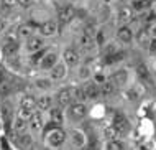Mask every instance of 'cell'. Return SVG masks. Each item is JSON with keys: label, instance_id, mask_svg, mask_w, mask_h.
Listing matches in <instances>:
<instances>
[{"label": "cell", "instance_id": "obj_35", "mask_svg": "<svg viewBox=\"0 0 156 150\" xmlns=\"http://www.w3.org/2000/svg\"><path fill=\"white\" fill-rule=\"evenodd\" d=\"M8 64H10L12 68H15V69H20V61H18V56L13 54V56H8Z\"/></svg>", "mask_w": 156, "mask_h": 150}, {"label": "cell", "instance_id": "obj_42", "mask_svg": "<svg viewBox=\"0 0 156 150\" xmlns=\"http://www.w3.org/2000/svg\"><path fill=\"white\" fill-rule=\"evenodd\" d=\"M148 46H150V51H156V38H151Z\"/></svg>", "mask_w": 156, "mask_h": 150}, {"label": "cell", "instance_id": "obj_12", "mask_svg": "<svg viewBox=\"0 0 156 150\" xmlns=\"http://www.w3.org/2000/svg\"><path fill=\"white\" fill-rule=\"evenodd\" d=\"M44 48V40L41 36H30L27 41V50L30 51V53H33V51H38Z\"/></svg>", "mask_w": 156, "mask_h": 150}, {"label": "cell", "instance_id": "obj_36", "mask_svg": "<svg viewBox=\"0 0 156 150\" xmlns=\"http://www.w3.org/2000/svg\"><path fill=\"white\" fill-rule=\"evenodd\" d=\"M82 33H86V35H89V36H92V38H95V27L92 23H89V25H86V28H84V32Z\"/></svg>", "mask_w": 156, "mask_h": 150}, {"label": "cell", "instance_id": "obj_33", "mask_svg": "<svg viewBox=\"0 0 156 150\" xmlns=\"http://www.w3.org/2000/svg\"><path fill=\"white\" fill-rule=\"evenodd\" d=\"M16 115L25 119V121H30V117L33 115V111L31 109H25V107H20V109L16 111Z\"/></svg>", "mask_w": 156, "mask_h": 150}, {"label": "cell", "instance_id": "obj_4", "mask_svg": "<svg viewBox=\"0 0 156 150\" xmlns=\"http://www.w3.org/2000/svg\"><path fill=\"white\" fill-rule=\"evenodd\" d=\"M112 126L117 129V132H119L120 135L122 134H126V132L130 130V122H128V119H126L123 114H115Z\"/></svg>", "mask_w": 156, "mask_h": 150}, {"label": "cell", "instance_id": "obj_19", "mask_svg": "<svg viewBox=\"0 0 156 150\" xmlns=\"http://www.w3.org/2000/svg\"><path fill=\"white\" fill-rule=\"evenodd\" d=\"M71 140H73V145L76 148H82L84 144H86V137L81 130H73L71 132Z\"/></svg>", "mask_w": 156, "mask_h": 150}, {"label": "cell", "instance_id": "obj_11", "mask_svg": "<svg viewBox=\"0 0 156 150\" xmlns=\"http://www.w3.org/2000/svg\"><path fill=\"white\" fill-rule=\"evenodd\" d=\"M35 28H36V25H33V23H23V25H20L18 28H16V33H18V38H30L33 36V33H35Z\"/></svg>", "mask_w": 156, "mask_h": 150}, {"label": "cell", "instance_id": "obj_21", "mask_svg": "<svg viewBox=\"0 0 156 150\" xmlns=\"http://www.w3.org/2000/svg\"><path fill=\"white\" fill-rule=\"evenodd\" d=\"M36 107L40 111H49L53 107V97L51 96H41L36 101Z\"/></svg>", "mask_w": 156, "mask_h": 150}, {"label": "cell", "instance_id": "obj_37", "mask_svg": "<svg viewBox=\"0 0 156 150\" xmlns=\"http://www.w3.org/2000/svg\"><path fill=\"white\" fill-rule=\"evenodd\" d=\"M33 0H16V7H22V8H31L33 7Z\"/></svg>", "mask_w": 156, "mask_h": 150}, {"label": "cell", "instance_id": "obj_27", "mask_svg": "<svg viewBox=\"0 0 156 150\" xmlns=\"http://www.w3.org/2000/svg\"><path fill=\"white\" fill-rule=\"evenodd\" d=\"M48 53V50L46 48H41V50H38V51H33L31 53V56H30V61L33 64H40L41 63V59H43V56Z\"/></svg>", "mask_w": 156, "mask_h": 150}, {"label": "cell", "instance_id": "obj_32", "mask_svg": "<svg viewBox=\"0 0 156 150\" xmlns=\"http://www.w3.org/2000/svg\"><path fill=\"white\" fill-rule=\"evenodd\" d=\"M150 40H151V36H150L148 30H140V33H138V43L140 45H148Z\"/></svg>", "mask_w": 156, "mask_h": 150}, {"label": "cell", "instance_id": "obj_26", "mask_svg": "<svg viewBox=\"0 0 156 150\" xmlns=\"http://www.w3.org/2000/svg\"><path fill=\"white\" fill-rule=\"evenodd\" d=\"M20 107H25V109L35 111V107H36V99H35L33 96H23L22 99H20Z\"/></svg>", "mask_w": 156, "mask_h": 150}, {"label": "cell", "instance_id": "obj_28", "mask_svg": "<svg viewBox=\"0 0 156 150\" xmlns=\"http://www.w3.org/2000/svg\"><path fill=\"white\" fill-rule=\"evenodd\" d=\"M12 83L10 81H7V79H0V96H10V92H12Z\"/></svg>", "mask_w": 156, "mask_h": 150}, {"label": "cell", "instance_id": "obj_23", "mask_svg": "<svg viewBox=\"0 0 156 150\" xmlns=\"http://www.w3.org/2000/svg\"><path fill=\"white\" fill-rule=\"evenodd\" d=\"M27 127H28V121H25V119L16 115L15 121H13V130L20 135V134H23V132H27Z\"/></svg>", "mask_w": 156, "mask_h": 150}, {"label": "cell", "instance_id": "obj_5", "mask_svg": "<svg viewBox=\"0 0 156 150\" xmlns=\"http://www.w3.org/2000/svg\"><path fill=\"white\" fill-rule=\"evenodd\" d=\"M76 17V8L73 5H64L59 8V12H58V20L61 21V23H69L71 20H74Z\"/></svg>", "mask_w": 156, "mask_h": 150}, {"label": "cell", "instance_id": "obj_44", "mask_svg": "<svg viewBox=\"0 0 156 150\" xmlns=\"http://www.w3.org/2000/svg\"><path fill=\"white\" fill-rule=\"evenodd\" d=\"M7 28V20L5 18H0V33H3Z\"/></svg>", "mask_w": 156, "mask_h": 150}, {"label": "cell", "instance_id": "obj_7", "mask_svg": "<svg viewBox=\"0 0 156 150\" xmlns=\"http://www.w3.org/2000/svg\"><path fill=\"white\" fill-rule=\"evenodd\" d=\"M28 127H30L31 132H35V134L41 132V130H43V127H44L43 115H41L40 112H33V115L30 117V121H28Z\"/></svg>", "mask_w": 156, "mask_h": 150}, {"label": "cell", "instance_id": "obj_31", "mask_svg": "<svg viewBox=\"0 0 156 150\" xmlns=\"http://www.w3.org/2000/svg\"><path fill=\"white\" fill-rule=\"evenodd\" d=\"M107 150H125V145L119 139H113V140H108Z\"/></svg>", "mask_w": 156, "mask_h": 150}, {"label": "cell", "instance_id": "obj_10", "mask_svg": "<svg viewBox=\"0 0 156 150\" xmlns=\"http://www.w3.org/2000/svg\"><path fill=\"white\" fill-rule=\"evenodd\" d=\"M84 92H86L87 99H97V97L100 96V86L95 83V81H92V83H87L84 86Z\"/></svg>", "mask_w": 156, "mask_h": 150}, {"label": "cell", "instance_id": "obj_25", "mask_svg": "<svg viewBox=\"0 0 156 150\" xmlns=\"http://www.w3.org/2000/svg\"><path fill=\"white\" fill-rule=\"evenodd\" d=\"M136 73H138V76H140L141 81H145V83H151L150 69L145 66V64H138V66H136Z\"/></svg>", "mask_w": 156, "mask_h": 150}, {"label": "cell", "instance_id": "obj_3", "mask_svg": "<svg viewBox=\"0 0 156 150\" xmlns=\"http://www.w3.org/2000/svg\"><path fill=\"white\" fill-rule=\"evenodd\" d=\"M56 101L61 107H67L71 102L74 101V94H73V88H64L56 94Z\"/></svg>", "mask_w": 156, "mask_h": 150}, {"label": "cell", "instance_id": "obj_15", "mask_svg": "<svg viewBox=\"0 0 156 150\" xmlns=\"http://www.w3.org/2000/svg\"><path fill=\"white\" fill-rule=\"evenodd\" d=\"M117 38L122 41V43H130L133 40V32L132 28H128L126 25H122V27L117 30Z\"/></svg>", "mask_w": 156, "mask_h": 150}, {"label": "cell", "instance_id": "obj_38", "mask_svg": "<svg viewBox=\"0 0 156 150\" xmlns=\"http://www.w3.org/2000/svg\"><path fill=\"white\" fill-rule=\"evenodd\" d=\"M117 51H119V48H117V45H113V43H108V45L104 48L105 54H113V53H117Z\"/></svg>", "mask_w": 156, "mask_h": 150}, {"label": "cell", "instance_id": "obj_2", "mask_svg": "<svg viewBox=\"0 0 156 150\" xmlns=\"http://www.w3.org/2000/svg\"><path fill=\"white\" fill-rule=\"evenodd\" d=\"M87 114V109H86V104L81 101H76V102H71L67 106V115H69L73 121H81V119L86 117Z\"/></svg>", "mask_w": 156, "mask_h": 150}, {"label": "cell", "instance_id": "obj_1", "mask_svg": "<svg viewBox=\"0 0 156 150\" xmlns=\"http://www.w3.org/2000/svg\"><path fill=\"white\" fill-rule=\"evenodd\" d=\"M64 140H66V132L61 130V129H58V127H53L51 130L44 135V142H46V145H48L49 148L62 147Z\"/></svg>", "mask_w": 156, "mask_h": 150}, {"label": "cell", "instance_id": "obj_40", "mask_svg": "<svg viewBox=\"0 0 156 150\" xmlns=\"http://www.w3.org/2000/svg\"><path fill=\"white\" fill-rule=\"evenodd\" d=\"M94 40L97 41V45H104V41H105L104 32H97V33H95V38H94Z\"/></svg>", "mask_w": 156, "mask_h": 150}, {"label": "cell", "instance_id": "obj_34", "mask_svg": "<svg viewBox=\"0 0 156 150\" xmlns=\"http://www.w3.org/2000/svg\"><path fill=\"white\" fill-rule=\"evenodd\" d=\"M36 88L38 89H49L51 88V83H49V79H38L36 81Z\"/></svg>", "mask_w": 156, "mask_h": 150}, {"label": "cell", "instance_id": "obj_13", "mask_svg": "<svg viewBox=\"0 0 156 150\" xmlns=\"http://www.w3.org/2000/svg\"><path fill=\"white\" fill-rule=\"evenodd\" d=\"M20 50V43L18 41H12V40H5L2 45V51L7 54V56H13V54L18 53Z\"/></svg>", "mask_w": 156, "mask_h": 150}, {"label": "cell", "instance_id": "obj_9", "mask_svg": "<svg viewBox=\"0 0 156 150\" xmlns=\"http://www.w3.org/2000/svg\"><path fill=\"white\" fill-rule=\"evenodd\" d=\"M62 58H64V63L67 66H76L79 61V53L74 48H66L62 51Z\"/></svg>", "mask_w": 156, "mask_h": 150}, {"label": "cell", "instance_id": "obj_6", "mask_svg": "<svg viewBox=\"0 0 156 150\" xmlns=\"http://www.w3.org/2000/svg\"><path fill=\"white\" fill-rule=\"evenodd\" d=\"M38 30H40V33L43 36H54V35H58V21L46 20L44 23H41L38 27Z\"/></svg>", "mask_w": 156, "mask_h": 150}, {"label": "cell", "instance_id": "obj_18", "mask_svg": "<svg viewBox=\"0 0 156 150\" xmlns=\"http://www.w3.org/2000/svg\"><path fill=\"white\" fill-rule=\"evenodd\" d=\"M49 117H51V121L54 122V124H62L64 122V112H62V107L59 106V107H51L49 109Z\"/></svg>", "mask_w": 156, "mask_h": 150}, {"label": "cell", "instance_id": "obj_41", "mask_svg": "<svg viewBox=\"0 0 156 150\" xmlns=\"http://www.w3.org/2000/svg\"><path fill=\"white\" fill-rule=\"evenodd\" d=\"M2 3H3V7H5V8L16 7V0H2Z\"/></svg>", "mask_w": 156, "mask_h": 150}, {"label": "cell", "instance_id": "obj_39", "mask_svg": "<svg viewBox=\"0 0 156 150\" xmlns=\"http://www.w3.org/2000/svg\"><path fill=\"white\" fill-rule=\"evenodd\" d=\"M90 76V69L87 66H84V68H81V71H79V78H82V79H87Z\"/></svg>", "mask_w": 156, "mask_h": 150}, {"label": "cell", "instance_id": "obj_20", "mask_svg": "<svg viewBox=\"0 0 156 150\" xmlns=\"http://www.w3.org/2000/svg\"><path fill=\"white\" fill-rule=\"evenodd\" d=\"M77 43H79V46H81L84 51H89V50H92V46H94V38L86 35V33H82V35L79 36Z\"/></svg>", "mask_w": 156, "mask_h": 150}, {"label": "cell", "instance_id": "obj_17", "mask_svg": "<svg viewBox=\"0 0 156 150\" xmlns=\"http://www.w3.org/2000/svg\"><path fill=\"white\" fill-rule=\"evenodd\" d=\"M66 76V64H61V63H56L54 66L51 68V79L54 81H59Z\"/></svg>", "mask_w": 156, "mask_h": 150}, {"label": "cell", "instance_id": "obj_29", "mask_svg": "<svg viewBox=\"0 0 156 150\" xmlns=\"http://www.w3.org/2000/svg\"><path fill=\"white\" fill-rule=\"evenodd\" d=\"M104 135L107 137L108 140H113V139H119V137H120V134L117 132V129L113 127V126H110V127H105V129H104Z\"/></svg>", "mask_w": 156, "mask_h": 150}, {"label": "cell", "instance_id": "obj_30", "mask_svg": "<svg viewBox=\"0 0 156 150\" xmlns=\"http://www.w3.org/2000/svg\"><path fill=\"white\" fill-rule=\"evenodd\" d=\"M18 144L22 145L23 148H28L31 145V135H28L27 132H23V134L18 135Z\"/></svg>", "mask_w": 156, "mask_h": 150}, {"label": "cell", "instance_id": "obj_22", "mask_svg": "<svg viewBox=\"0 0 156 150\" xmlns=\"http://www.w3.org/2000/svg\"><path fill=\"white\" fill-rule=\"evenodd\" d=\"M115 88L117 86L113 84L112 81H104L102 86H100V96H105V97L112 96V94L115 92Z\"/></svg>", "mask_w": 156, "mask_h": 150}, {"label": "cell", "instance_id": "obj_16", "mask_svg": "<svg viewBox=\"0 0 156 150\" xmlns=\"http://www.w3.org/2000/svg\"><path fill=\"white\" fill-rule=\"evenodd\" d=\"M110 81L115 86H125L126 84V81H128V73H126L125 69H119V71H115L112 74V78Z\"/></svg>", "mask_w": 156, "mask_h": 150}, {"label": "cell", "instance_id": "obj_45", "mask_svg": "<svg viewBox=\"0 0 156 150\" xmlns=\"http://www.w3.org/2000/svg\"><path fill=\"white\" fill-rule=\"evenodd\" d=\"M82 150H97V148H95V147H87V148H84V147H82Z\"/></svg>", "mask_w": 156, "mask_h": 150}, {"label": "cell", "instance_id": "obj_14", "mask_svg": "<svg viewBox=\"0 0 156 150\" xmlns=\"http://www.w3.org/2000/svg\"><path fill=\"white\" fill-rule=\"evenodd\" d=\"M133 8L132 7H122L120 10H119V21L122 25H126V23H130V21L133 20Z\"/></svg>", "mask_w": 156, "mask_h": 150}, {"label": "cell", "instance_id": "obj_8", "mask_svg": "<svg viewBox=\"0 0 156 150\" xmlns=\"http://www.w3.org/2000/svg\"><path fill=\"white\" fill-rule=\"evenodd\" d=\"M56 63H58V54L54 53V51H48V53L43 56V59H41V63L38 64V66H40L41 69H51Z\"/></svg>", "mask_w": 156, "mask_h": 150}, {"label": "cell", "instance_id": "obj_24", "mask_svg": "<svg viewBox=\"0 0 156 150\" xmlns=\"http://www.w3.org/2000/svg\"><path fill=\"white\" fill-rule=\"evenodd\" d=\"M130 7H132L135 12H143V10H146V8L151 7V0H133Z\"/></svg>", "mask_w": 156, "mask_h": 150}, {"label": "cell", "instance_id": "obj_43", "mask_svg": "<svg viewBox=\"0 0 156 150\" xmlns=\"http://www.w3.org/2000/svg\"><path fill=\"white\" fill-rule=\"evenodd\" d=\"M148 33H150V36H151V38H156V23H154V25H151V27H150Z\"/></svg>", "mask_w": 156, "mask_h": 150}]
</instances>
